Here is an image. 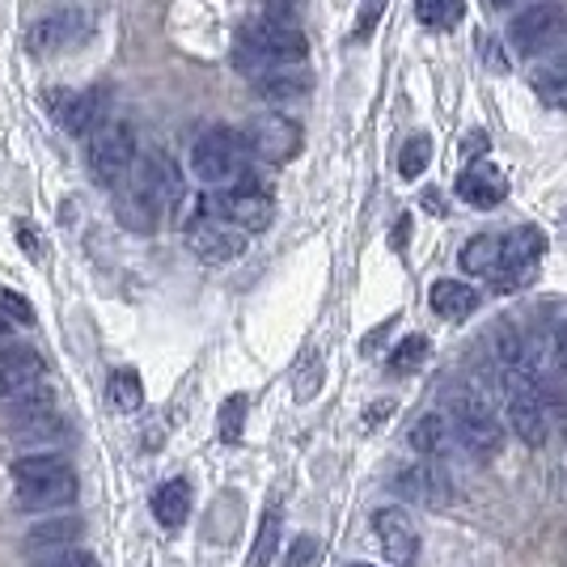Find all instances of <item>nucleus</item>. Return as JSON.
Wrapping results in <instances>:
<instances>
[{
  "label": "nucleus",
  "instance_id": "32",
  "mask_svg": "<svg viewBox=\"0 0 567 567\" xmlns=\"http://www.w3.org/2000/svg\"><path fill=\"white\" fill-rule=\"evenodd\" d=\"M111 402H115L118 411H136L144 402V385H141V373L136 369H118L115 378H111Z\"/></svg>",
  "mask_w": 567,
  "mask_h": 567
},
{
  "label": "nucleus",
  "instance_id": "40",
  "mask_svg": "<svg viewBox=\"0 0 567 567\" xmlns=\"http://www.w3.org/2000/svg\"><path fill=\"white\" fill-rule=\"evenodd\" d=\"M483 51H487V64H492V72H508V60H504V51L492 48L487 39H483Z\"/></svg>",
  "mask_w": 567,
  "mask_h": 567
},
{
  "label": "nucleus",
  "instance_id": "29",
  "mask_svg": "<svg viewBox=\"0 0 567 567\" xmlns=\"http://www.w3.org/2000/svg\"><path fill=\"white\" fill-rule=\"evenodd\" d=\"M246 411H250V399H246V394H229V399H225L220 415H216V432H220V441H229V445H237V441H241Z\"/></svg>",
  "mask_w": 567,
  "mask_h": 567
},
{
  "label": "nucleus",
  "instance_id": "9",
  "mask_svg": "<svg viewBox=\"0 0 567 567\" xmlns=\"http://www.w3.org/2000/svg\"><path fill=\"white\" fill-rule=\"evenodd\" d=\"M187 241L204 262H229L246 250V229H237L208 204H199V213L187 216Z\"/></svg>",
  "mask_w": 567,
  "mask_h": 567
},
{
  "label": "nucleus",
  "instance_id": "48",
  "mask_svg": "<svg viewBox=\"0 0 567 567\" xmlns=\"http://www.w3.org/2000/svg\"><path fill=\"white\" fill-rule=\"evenodd\" d=\"M487 9H508V4H517V0H483Z\"/></svg>",
  "mask_w": 567,
  "mask_h": 567
},
{
  "label": "nucleus",
  "instance_id": "18",
  "mask_svg": "<svg viewBox=\"0 0 567 567\" xmlns=\"http://www.w3.org/2000/svg\"><path fill=\"white\" fill-rule=\"evenodd\" d=\"M457 195L471 208H496V204H504V195H508V178L496 166H487V162H474L471 169H462Z\"/></svg>",
  "mask_w": 567,
  "mask_h": 567
},
{
  "label": "nucleus",
  "instance_id": "47",
  "mask_svg": "<svg viewBox=\"0 0 567 567\" xmlns=\"http://www.w3.org/2000/svg\"><path fill=\"white\" fill-rule=\"evenodd\" d=\"M9 334H13V327H9V313H4V309H0V343H4V339H9Z\"/></svg>",
  "mask_w": 567,
  "mask_h": 567
},
{
  "label": "nucleus",
  "instance_id": "6",
  "mask_svg": "<svg viewBox=\"0 0 567 567\" xmlns=\"http://www.w3.org/2000/svg\"><path fill=\"white\" fill-rule=\"evenodd\" d=\"M136 157H141V153H136V132H132L127 123H118V118H106L94 136L85 141L90 178L106 190H115L118 183L127 178V169L136 166Z\"/></svg>",
  "mask_w": 567,
  "mask_h": 567
},
{
  "label": "nucleus",
  "instance_id": "16",
  "mask_svg": "<svg viewBox=\"0 0 567 567\" xmlns=\"http://www.w3.org/2000/svg\"><path fill=\"white\" fill-rule=\"evenodd\" d=\"M13 441L25 445V450H55V445H64L69 441V424L43 406V411H30V415H13Z\"/></svg>",
  "mask_w": 567,
  "mask_h": 567
},
{
  "label": "nucleus",
  "instance_id": "33",
  "mask_svg": "<svg viewBox=\"0 0 567 567\" xmlns=\"http://www.w3.org/2000/svg\"><path fill=\"white\" fill-rule=\"evenodd\" d=\"M30 567H102L85 550V546H55V550H43V555H34Z\"/></svg>",
  "mask_w": 567,
  "mask_h": 567
},
{
  "label": "nucleus",
  "instance_id": "15",
  "mask_svg": "<svg viewBox=\"0 0 567 567\" xmlns=\"http://www.w3.org/2000/svg\"><path fill=\"white\" fill-rule=\"evenodd\" d=\"M48 378L43 369V355L25 343H13V348H0V402H9L13 394H22L25 385Z\"/></svg>",
  "mask_w": 567,
  "mask_h": 567
},
{
  "label": "nucleus",
  "instance_id": "20",
  "mask_svg": "<svg viewBox=\"0 0 567 567\" xmlns=\"http://www.w3.org/2000/svg\"><path fill=\"white\" fill-rule=\"evenodd\" d=\"M81 538H85V520L81 517H51V520H39V525L25 534L22 550L34 559V555L55 550V546H76Z\"/></svg>",
  "mask_w": 567,
  "mask_h": 567
},
{
  "label": "nucleus",
  "instance_id": "13",
  "mask_svg": "<svg viewBox=\"0 0 567 567\" xmlns=\"http://www.w3.org/2000/svg\"><path fill=\"white\" fill-rule=\"evenodd\" d=\"M85 34H90V13L85 9H60V13H48L43 22H34L30 51L34 55H55V51H69L76 43H85Z\"/></svg>",
  "mask_w": 567,
  "mask_h": 567
},
{
  "label": "nucleus",
  "instance_id": "44",
  "mask_svg": "<svg viewBox=\"0 0 567 567\" xmlns=\"http://www.w3.org/2000/svg\"><path fill=\"white\" fill-rule=\"evenodd\" d=\"M394 411V402H378V406H369V424H381V415H390Z\"/></svg>",
  "mask_w": 567,
  "mask_h": 567
},
{
  "label": "nucleus",
  "instance_id": "1",
  "mask_svg": "<svg viewBox=\"0 0 567 567\" xmlns=\"http://www.w3.org/2000/svg\"><path fill=\"white\" fill-rule=\"evenodd\" d=\"M306 51V34L292 25V18H262V22H250L237 34L234 60L237 72L255 81L267 69H276V64H301Z\"/></svg>",
  "mask_w": 567,
  "mask_h": 567
},
{
  "label": "nucleus",
  "instance_id": "50",
  "mask_svg": "<svg viewBox=\"0 0 567 567\" xmlns=\"http://www.w3.org/2000/svg\"><path fill=\"white\" fill-rule=\"evenodd\" d=\"M352 567H373V564H352Z\"/></svg>",
  "mask_w": 567,
  "mask_h": 567
},
{
  "label": "nucleus",
  "instance_id": "34",
  "mask_svg": "<svg viewBox=\"0 0 567 567\" xmlns=\"http://www.w3.org/2000/svg\"><path fill=\"white\" fill-rule=\"evenodd\" d=\"M534 90L543 97L550 111H567V72L550 69V72H538L534 76Z\"/></svg>",
  "mask_w": 567,
  "mask_h": 567
},
{
  "label": "nucleus",
  "instance_id": "45",
  "mask_svg": "<svg viewBox=\"0 0 567 567\" xmlns=\"http://www.w3.org/2000/svg\"><path fill=\"white\" fill-rule=\"evenodd\" d=\"M424 208H432L436 216H445V204H441V195H436V190H424Z\"/></svg>",
  "mask_w": 567,
  "mask_h": 567
},
{
  "label": "nucleus",
  "instance_id": "42",
  "mask_svg": "<svg viewBox=\"0 0 567 567\" xmlns=\"http://www.w3.org/2000/svg\"><path fill=\"white\" fill-rule=\"evenodd\" d=\"M555 348H559V355H564V364H567V318L555 327Z\"/></svg>",
  "mask_w": 567,
  "mask_h": 567
},
{
  "label": "nucleus",
  "instance_id": "24",
  "mask_svg": "<svg viewBox=\"0 0 567 567\" xmlns=\"http://www.w3.org/2000/svg\"><path fill=\"white\" fill-rule=\"evenodd\" d=\"M499 262H504V237L478 234L462 246V271L471 276H492Z\"/></svg>",
  "mask_w": 567,
  "mask_h": 567
},
{
  "label": "nucleus",
  "instance_id": "10",
  "mask_svg": "<svg viewBox=\"0 0 567 567\" xmlns=\"http://www.w3.org/2000/svg\"><path fill=\"white\" fill-rule=\"evenodd\" d=\"M546 250V234L538 225H520L513 234L504 237V262L492 271V284L496 292H517L520 284L534 280V267L543 259Z\"/></svg>",
  "mask_w": 567,
  "mask_h": 567
},
{
  "label": "nucleus",
  "instance_id": "41",
  "mask_svg": "<svg viewBox=\"0 0 567 567\" xmlns=\"http://www.w3.org/2000/svg\"><path fill=\"white\" fill-rule=\"evenodd\" d=\"M406 234H411V216H402L399 229H394V250H402V246H406Z\"/></svg>",
  "mask_w": 567,
  "mask_h": 567
},
{
  "label": "nucleus",
  "instance_id": "3",
  "mask_svg": "<svg viewBox=\"0 0 567 567\" xmlns=\"http://www.w3.org/2000/svg\"><path fill=\"white\" fill-rule=\"evenodd\" d=\"M13 483H18V504L30 513L64 508L76 499V474L60 453H34L13 462Z\"/></svg>",
  "mask_w": 567,
  "mask_h": 567
},
{
  "label": "nucleus",
  "instance_id": "22",
  "mask_svg": "<svg viewBox=\"0 0 567 567\" xmlns=\"http://www.w3.org/2000/svg\"><path fill=\"white\" fill-rule=\"evenodd\" d=\"M432 309H436L441 318H450V322L471 318L474 309H478V292L462 280H436L432 284Z\"/></svg>",
  "mask_w": 567,
  "mask_h": 567
},
{
  "label": "nucleus",
  "instance_id": "25",
  "mask_svg": "<svg viewBox=\"0 0 567 567\" xmlns=\"http://www.w3.org/2000/svg\"><path fill=\"white\" fill-rule=\"evenodd\" d=\"M148 153H153V162H157V174H162V187H166L169 213L178 216V225H183V208H187V183H183V169H178V162H174L169 153H162V148H148Z\"/></svg>",
  "mask_w": 567,
  "mask_h": 567
},
{
  "label": "nucleus",
  "instance_id": "27",
  "mask_svg": "<svg viewBox=\"0 0 567 567\" xmlns=\"http://www.w3.org/2000/svg\"><path fill=\"white\" fill-rule=\"evenodd\" d=\"M280 550V508H267V517L259 525V538H255V550H250V564L246 567H267Z\"/></svg>",
  "mask_w": 567,
  "mask_h": 567
},
{
  "label": "nucleus",
  "instance_id": "8",
  "mask_svg": "<svg viewBox=\"0 0 567 567\" xmlns=\"http://www.w3.org/2000/svg\"><path fill=\"white\" fill-rule=\"evenodd\" d=\"M567 34V9L559 0H534L529 9H520L508 22V43L520 55H538V51L555 48Z\"/></svg>",
  "mask_w": 567,
  "mask_h": 567
},
{
  "label": "nucleus",
  "instance_id": "19",
  "mask_svg": "<svg viewBox=\"0 0 567 567\" xmlns=\"http://www.w3.org/2000/svg\"><path fill=\"white\" fill-rule=\"evenodd\" d=\"M255 90L267 102H301L313 90V76H309L306 60L301 64H276V69H267L262 76H255Z\"/></svg>",
  "mask_w": 567,
  "mask_h": 567
},
{
  "label": "nucleus",
  "instance_id": "4",
  "mask_svg": "<svg viewBox=\"0 0 567 567\" xmlns=\"http://www.w3.org/2000/svg\"><path fill=\"white\" fill-rule=\"evenodd\" d=\"M445 406H450V424L462 441V450H471L474 457H487V453H499V420L492 399L478 390V385H457L445 394Z\"/></svg>",
  "mask_w": 567,
  "mask_h": 567
},
{
  "label": "nucleus",
  "instance_id": "5",
  "mask_svg": "<svg viewBox=\"0 0 567 567\" xmlns=\"http://www.w3.org/2000/svg\"><path fill=\"white\" fill-rule=\"evenodd\" d=\"M246 162H250V144H246V136L229 132V127L204 132L195 141V148H190V169L208 187H229V183H237L250 169Z\"/></svg>",
  "mask_w": 567,
  "mask_h": 567
},
{
  "label": "nucleus",
  "instance_id": "17",
  "mask_svg": "<svg viewBox=\"0 0 567 567\" xmlns=\"http://www.w3.org/2000/svg\"><path fill=\"white\" fill-rule=\"evenodd\" d=\"M60 123H64V132L69 136H94L97 127L106 123V90L102 85H94V90H81V94H69V102H64V111H60Z\"/></svg>",
  "mask_w": 567,
  "mask_h": 567
},
{
  "label": "nucleus",
  "instance_id": "46",
  "mask_svg": "<svg viewBox=\"0 0 567 567\" xmlns=\"http://www.w3.org/2000/svg\"><path fill=\"white\" fill-rule=\"evenodd\" d=\"M483 148H487V141H483V132H471V141H466V153H471V157H478Z\"/></svg>",
  "mask_w": 567,
  "mask_h": 567
},
{
  "label": "nucleus",
  "instance_id": "14",
  "mask_svg": "<svg viewBox=\"0 0 567 567\" xmlns=\"http://www.w3.org/2000/svg\"><path fill=\"white\" fill-rule=\"evenodd\" d=\"M373 534H378L385 559L394 567H415L420 564V529L402 508H381L373 517Z\"/></svg>",
  "mask_w": 567,
  "mask_h": 567
},
{
  "label": "nucleus",
  "instance_id": "35",
  "mask_svg": "<svg viewBox=\"0 0 567 567\" xmlns=\"http://www.w3.org/2000/svg\"><path fill=\"white\" fill-rule=\"evenodd\" d=\"M318 555H322L318 538H313V534H301V538H292V546H288L284 567H318Z\"/></svg>",
  "mask_w": 567,
  "mask_h": 567
},
{
  "label": "nucleus",
  "instance_id": "26",
  "mask_svg": "<svg viewBox=\"0 0 567 567\" xmlns=\"http://www.w3.org/2000/svg\"><path fill=\"white\" fill-rule=\"evenodd\" d=\"M462 13H466L462 0H415V18L432 30H453L462 22Z\"/></svg>",
  "mask_w": 567,
  "mask_h": 567
},
{
  "label": "nucleus",
  "instance_id": "11",
  "mask_svg": "<svg viewBox=\"0 0 567 567\" xmlns=\"http://www.w3.org/2000/svg\"><path fill=\"white\" fill-rule=\"evenodd\" d=\"M246 144H250V157H259L267 166H284L301 153V127L288 115H259L246 127Z\"/></svg>",
  "mask_w": 567,
  "mask_h": 567
},
{
  "label": "nucleus",
  "instance_id": "12",
  "mask_svg": "<svg viewBox=\"0 0 567 567\" xmlns=\"http://www.w3.org/2000/svg\"><path fill=\"white\" fill-rule=\"evenodd\" d=\"M394 492L411 504H424V508H445L453 499V483L450 474L436 466V457H424L415 466H402L394 478Z\"/></svg>",
  "mask_w": 567,
  "mask_h": 567
},
{
  "label": "nucleus",
  "instance_id": "7",
  "mask_svg": "<svg viewBox=\"0 0 567 567\" xmlns=\"http://www.w3.org/2000/svg\"><path fill=\"white\" fill-rule=\"evenodd\" d=\"M216 216H225L229 225L237 229H246V234H262L267 225H271V216H276V204H271V190L262 178H255L250 169L229 183V187H216V195L204 199Z\"/></svg>",
  "mask_w": 567,
  "mask_h": 567
},
{
  "label": "nucleus",
  "instance_id": "36",
  "mask_svg": "<svg viewBox=\"0 0 567 567\" xmlns=\"http://www.w3.org/2000/svg\"><path fill=\"white\" fill-rule=\"evenodd\" d=\"M292 385H297V402H309L318 390H322V360L318 355H309L306 364H301V373L292 378Z\"/></svg>",
  "mask_w": 567,
  "mask_h": 567
},
{
  "label": "nucleus",
  "instance_id": "21",
  "mask_svg": "<svg viewBox=\"0 0 567 567\" xmlns=\"http://www.w3.org/2000/svg\"><path fill=\"white\" fill-rule=\"evenodd\" d=\"M411 450L424 453V457H450L453 450H462V441H457V432H453L450 415H424L420 424L411 427Z\"/></svg>",
  "mask_w": 567,
  "mask_h": 567
},
{
  "label": "nucleus",
  "instance_id": "2",
  "mask_svg": "<svg viewBox=\"0 0 567 567\" xmlns=\"http://www.w3.org/2000/svg\"><path fill=\"white\" fill-rule=\"evenodd\" d=\"M169 213L166 187H162V174L153 153H141L136 166L127 169V178L115 187V216L123 229L132 234H153L162 225V216Z\"/></svg>",
  "mask_w": 567,
  "mask_h": 567
},
{
  "label": "nucleus",
  "instance_id": "23",
  "mask_svg": "<svg viewBox=\"0 0 567 567\" xmlns=\"http://www.w3.org/2000/svg\"><path fill=\"white\" fill-rule=\"evenodd\" d=\"M190 513V483L187 478H169L153 492V517L162 520L166 529H178Z\"/></svg>",
  "mask_w": 567,
  "mask_h": 567
},
{
  "label": "nucleus",
  "instance_id": "30",
  "mask_svg": "<svg viewBox=\"0 0 567 567\" xmlns=\"http://www.w3.org/2000/svg\"><path fill=\"white\" fill-rule=\"evenodd\" d=\"M427 352H432V343H427L424 334H406L399 348L390 352V373H415L427 360Z\"/></svg>",
  "mask_w": 567,
  "mask_h": 567
},
{
  "label": "nucleus",
  "instance_id": "49",
  "mask_svg": "<svg viewBox=\"0 0 567 567\" xmlns=\"http://www.w3.org/2000/svg\"><path fill=\"white\" fill-rule=\"evenodd\" d=\"M559 72H567V55H564V60H559Z\"/></svg>",
  "mask_w": 567,
  "mask_h": 567
},
{
  "label": "nucleus",
  "instance_id": "31",
  "mask_svg": "<svg viewBox=\"0 0 567 567\" xmlns=\"http://www.w3.org/2000/svg\"><path fill=\"white\" fill-rule=\"evenodd\" d=\"M427 162H432V141H427V136H411L399 153V174L406 183H415L427 169Z\"/></svg>",
  "mask_w": 567,
  "mask_h": 567
},
{
  "label": "nucleus",
  "instance_id": "38",
  "mask_svg": "<svg viewBox=\"0 0 567 567\" xmlns=\"http://www.w3.org/2000/svg\"><path fill=\"white\" fill-rule=\"evenodd\" d=\"M381 9H385V0H369V9H364V18H360V25H355V34H360V39H369V30L378 25Z\"/></svg>",
  "mask_w": 567,
  "mask_h": 567
},
{
  "label": "nucleus",
  "instance_id": "43",
  "mask_svg": "<svg viewBox=\"0 0 567 567\" xmlns=\"http://www.w3.org/2000/svg\"><path fill=\"white\" fill-rule=\"evenodd\" d=\"M18 234H22V246H25V250H30L34 259H39V241H34V229H30V225H22Z\"/></svg>",
  "mask_w": 567,
  "mask_h": 567
},
{
  "label": "nucleus",
  "instance_id": "39",
  "mask_svg": "<svg viewBox=\"0 0 567 567\" xmlns=\"http://www.w3.org/2000/svg\"><path fill=\"white\" fill-rule=\"evenodd\" d=\"M297 0H267V18H292Z\"/></svg>",
  "mask_w": 567,
  "mask_h": 567
},
{
  "label": "nucleus",
  "instance_id": "28",
  "mask_svg": "<svg viewBox=\"0 0 567 567\" xmlns=\"http://www.w3.org/2000/svg\"><path fill=\"white\" fill-rule=\"evenodd\" d=\"M492 355L499 360L504 373H508V369H520V364H525V339H520L508 322H499L496 331H492Z\"/></svg>",
  "mask_w": 567,
  "mask_h": 567
},
{
  "label": "nucleus",
  "instance_id": "37",
  "mask_svg": "<svg viewBox=\"0 0 567 567\" xmlns=\"http://www.w3.org/2000/svg\"><path fill=\"white\" fill-rule=\"evenodd\" d=\"M0 309L9 313V318H18V322H34V309H30V301L25 297H18V292H0Z\"/></svg>",
  "mask_w": 567,
  "mask_h": 567
}]
</instances>
